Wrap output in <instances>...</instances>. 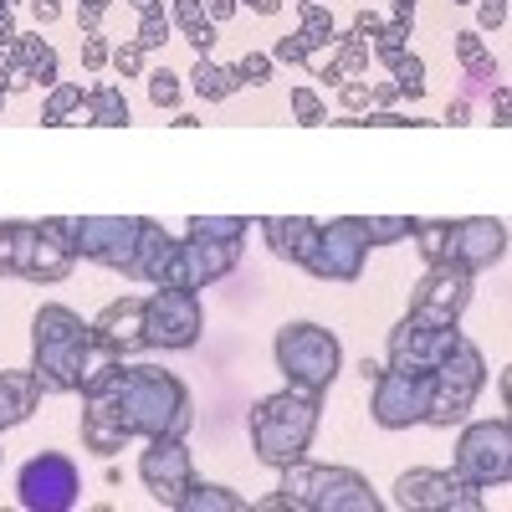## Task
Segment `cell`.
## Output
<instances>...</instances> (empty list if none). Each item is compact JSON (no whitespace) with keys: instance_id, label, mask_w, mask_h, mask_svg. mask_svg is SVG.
<instances>
[{"instance_id":"24","label":"cell","mask_w":512,"mask_h":512,"mask_svg":"<svg viewBox=\"0 0 512 512\" xmlns=\"http://www.w3.org/2000/svg\"><path fill=\"white\" fill-rule=\"evenodd\" d=\"M36 400H41L36 374H0V431H11V425L31 420Z\"/></svg>"},{"instance_id":"4","label":"cell","mask_w":512,"mask_h":512,"mask_svg":"<svg viewBox=\"0 0 512 512\" xmlns=\"http://www.w3.org/2000/svg\"><path fill=\"white\" fill-rule=\"evenodd\" d=\"M282 502L292 512H379V492L369 477L349 472V466H308V461H287L282 466Z\"/></svg>"},{"instance_id":"53","label":"cell","mask_w":512,"mask_h":512,"mask_svg":"<svg viewBox=\"0 0 512 512\" xmlns=\"http://www.w3.org/2000/svg\"><path fill=\"white\" fill-rule=\"evenodd\" d=\"M466 118H472V103H466V98H456V103L446 108V123H466Z\"/></svg>"},{"instance_id":"25","label":"cell","mask_w":512,"mask_h":512,"mask_svg":"<svg viewBox=\"0 0 512 512\" xmlns=\"http://www.w3.org/2000/svg\"><path fill=\"white\" fill-rule=\"evenodd\" d=\"M241 507H246V497H241V492H231V487H210V482H190L175 512H241Z\"/></svg>"},{"instance_id":"41","label":"cell","mask_w":512,"mask_h":512,"mask_svg":"<svg viewBox=\"0 0 512 512\" xmlns=\"http://www.w3.org/2000/svg\"><path fill=\"white\" fill-rule=\"evenodd\" d=\"M231 72H236V82H267V77H272V57H262V52H246V57H241Z\"/></svg>"},{"instance_id":"22","label":"cell","mask_w":512,"mask_h":512,"mask_svg":"<svg viewBox=\"0 0 512 512\" xmlns=\"http://www.w3.org/2000/svg\"><path fill=\"white\" fill-rule=\"evenodd\" d=\"M123 441H134V436L118 425V415L98 395H82V446L98 456H113V451H123Z\"/></svg>"},{"instance_id":"45","label":"cell","mask_w":512,"mask_h":512,"mask_svg":"<svg viewBox=\"0 0 512 512\" xmlns=\"http://www.w3.org/2000/svg\"><path fill=\"white\" fill-rule=\"evenodd\" d=\"M472 6H477V26L482 31H497L507 21V0H472Z\"/></svg>"},{"instance_id":"42","label":"cell","mask_w":512,"mask_h":512,"mask_svg":"<svg viewBox=\"0 0 512 512\" xmlns=\"http://www.w3.org/2000/svg\"><path fill=\"white\" fill-rule=\"evenodd\" d=\"M338 103H344V113H359L374 103V88L369 82H338Z\"/></svg>"},{"instance_id":"34","label":"cell","mask_w":512,"mask_h":512,"mask_svg":"<svg viewBox=\"0 0 512 512\" xmlns=\"http://www.w3.org/2000/svg\"><path fill=\"white\" fill-rule=\"evenodd\" d=\"M390 72H395V98H420L425 93V62L415 52H405L400 62H390Z\"/></svg>"},{"instance_id":"30","label":"cell","mask_w":512,"mask_h":512,"mask_svg":"<svg viewBox=\"0 0 512 512\" xmlns=\"http://www.w3.org/2000/svg\"><path fill=\"white\" fill-rule=\"evenodd\" d=\"M82 98H88V93H82L77 82H52V88H47V108H41V123L62 128L72 113H82Z\"/></svg>"},{"instance_id":"21","label":"cell","mask_w":512,"mask_h":512,"mask_svg":"<svg viewBox=\"0 0 512 512\" xmlns=\"http://www.w3.org/2000/svg\"><path fill=\"white\" fill-rule=\"evenodd\" d=\"M93 338H98V344H108L118 359L149 349L144 344V297H118V303H108L93 318Z\"/></svg>"},{"instance_id":"23","label":"cell","mask_w":512,"mask_h":512,"mask_svg":"<svg viewBox=\"0 0 512 512\" xmlns=\"http://www.w3.org/2000/svg\"><path fill=\"white\" fill-rule=\"evenodd\" d=\"M262 236H267V246L282 256V262L303 267V256H308V246L318 236V221H308V216H267L262 221Z\"/></svg>"},{"instance_id":"36","label":"cell","mask_w":512,"mask_h":512,"mask_svg":"<svg viewBox=\"0 0 512 512\" xmlns=\"http://www.w3.org/2000/svg\"><path fill=\"white\" fill-rule=\"evenodd\" d=\"M169 36H175V21H169L164 11H154V16H139V47L144 52H159V47H169Z\"/></svg>"},{"instance_id":"15","label":"cell","mask_w":512,"mask_h":512,"mask_svg":"<svg viewBox=\"0 0 512 512\" xmlns=\"http://www.w3.org/2000/svg\"><path fill=\"white\" fill-rule=\"evenodd\" d=\"M395 507H405V512H477L482 487L461 482L456 472H436V466H410L395 482Z\"/></svg>"},{"instance_id":"2","label":"cell","mask_w":512,"mask_h":512,"mask_svg":"<svg viewBox=\"0 0 512 512\" xmlns=\"http://www.w3.org/2000/svg\"><path fill=\"white\" fill-rule=\"evenodd\" d=\"M93 344V323H82L67 303H41L31 318V374L41 395H77L82 354Z\"/></svg>"},{"instance_id":"26","label":"cell","mask_w":512,"mask_h":512,"mask_svg":"<svg viewBox=\"0 0 512 512\" xmlns=\"http://www.w3.org/2000/svg\"><path fill=\"white\" fill-rule=\"evenodd\" d=\"M236 88H241L236 72H231V67H216L210 57H200V62H195V72H190V93H195V98H205V103H221V98H231Z\"/></svg>"},{"instance_id":"51","label":"cell","mask_w":512,"mask_h":512,"mask_svg":"<svg viewBox=\"0 0 512 512\" xmlns=\"http://www.w3.org/2000/svg\"><path fill=\"white\" fill-rule=\"evenodd\" d=\"M492 118H497V128H507V123H512V93H507V88H497V103H492Z\"/></svg>"},{"instance_id":"5","label":"cell","mask_w":512,"mask_h":512,"mask_svg":"<svg viewBox=\"0 0 512 512\" xmlns=\"http://www.w3.org/2000/svg\"><path fill=\"white\" fill-rule=\"evenodd\" d=\"M77 256L57 221H0V277L21 282H67Z\"/></svg>"},{"instance_id":"16","label":"cell","mask_w":512,"mask_h":512,"mask_svg":"<svg viewBox=\"0 0 512 512\" xmlns=\"http://www.w3.org/2000/svg\"><path fill=\"white\" fill-rule=\"evenodd\" d=\"M472 292H477V282H472V272H466V267H456V262L425 267V277L410 287V318L451 328V323H461L466 303H472Z\"/></svg>"},{"instance_id":"44","label":"cell","mask_w":512,"mask_h":512,"mask_svg":"<svg viewBox=\"0 0 512 512\" xmlns=\"http://www.w3.org/2000/svg\"><path fill=\"white\" fill-rule=\"evenodd\" d=\"M169 21L190 36L195 26H205V6H200V0H175V16H169Z\"/></svg>"},{"instance_id":"59","label":"cell","mask_w":512,"mask_h":512,"mask_svg":"<svg viewBox=\"0 0 512 512\" xmlns=\"http://www.w3.org/2000/svg\"><path fill=\"white\" fill-rule=\"evenodd\" d=\"M0 16H11V6H6V0H0Z\"/></svg>"},{"instance_id":"47","label":"cell","mask_w":512,"mask_h":512,"mask_svg":"<svg viewBox=\"0 0 512 512\" xmlns=\"http://www.w3.org/2000/svg\"><path fill=\"white\" fill-rule=\"evenodd\" d=\"M185 41H190V47H195L200 57H210V47H216V21H205V26H195V31H190Z\"/></svg>"},{"instance_id":"33","label":"cell","mask_w":512,"mask_h":512,"mask_svg":"<svg viewBox=\"0 0 512 512\" xmlns=\"http://www.w3.org/2000/svg\"><path fill=\"white\" fill-rule=\"evenodd\" d=\"M359 226H364L369 246H395V241H410V231H415L410 216H359Z\"/></svg>"},{"instance_id":"1","label":"cell","mask_w":512,"mask_h":512,"mask_svg":"<svg viewBox=\"0 0 512 512\" xmlns=\"http://www.w3.org/2000/svg\"><path fill=\"white\" fill-rule=\"evenodd\" d=\"M98 395L128 436H144V441H159V436H175L185 441L190 436V425H195V400L190 390L169 374V369H149V364H118L113 379H103Z\"/></svg>"},{"instance_id":"31","label":"cell","mask_w":512,"mask_h":512,"mask_svg":"<svg viewBox=\"0 0 512 512\" xmlns=\"http://www.w3.org/2000/svg\"><path fill=\"white\" fill-rule=\"evenodd\" d=\"M405 52H410V21H384V26L374 31V41H369V57H379L384 67L400 62Z\"/></svg>"},{"instance_id":"7","label":"cell","mask_w":512,"mask_h":512,"mask_svg":"<svg viewBox=\"0 0 512 512\" xmlns=\"http://www.w3.org/2000/svg\"><path fill=\"white\" fill-rule=\"evenodd\" d=\"M272 359H277V369H282V379L292 384V390H308V395H323L338 379V369H344V349H338V338L323 323L277 328Z\"/></svg>"},{"instance_id":"40","label":"cell","mask_w":512,"mask_h":512,"mask_svg":"<svg viewBox=\"0 0 512 512\" xmlns=\"http://www.w3.org/2000/svg\"><path fill=\"white\" fill-rule=\"evenodd\" d=\"M113 62V47H108V36L93 26V31H82V67L88 72H98V67H108Z\"/></svg>"},{"instance_id":"50","label":"cell","mask_w":512,"mask_h":512,"mask_svg":"<svg viewBox=\"0 0 512 512\" xmlns=\"http://www.w3.org/2000/svg\"><path fill=\"white\" fill-rule=\"evenodd\" d=\"M31 11H36V26H52L62 16V0H31Z\"/></svg>"},{"instance_id":"56","label":"cell","mask_w":512,"mask_h":512,"mask_svg":"<svg viewBox=\"0 0 512 512\" xmlns=\"http://www.w3.org/2000/svg\"><path fill=\"white\" fill-rule=\"evenodd\" d=\"M318 82H328V88H338V82H344V72H338V67L328 62V67H318Z\"/></svg>"},{"instance_id":"39","label":"cell","mask_w":512,"mask_h":512,"mask_svg":"<svg viewBox=\"0 0 512 512\" xmlns=\"http://www.w3.org/2000/svg\"><path fill=\"white\" fill-rule=\"evenodd\" d=\"M149 103H154V108H175V103H180V77L169 72V67H159V72L149 77Z\"/></svg>"},{"instance_id":"55","label":"cell","mask_w":512,"mask_h":512,"mask_svg":"<svg viewBox=\"0 0 512 512\" xmlns=\"http://www.w3.org/2000/svg\"><path fill=\"white\" fill-rule=\"evenodd\" d=\"M246 6H251L256 16H277V11H282V0H246Z\"/></svg>"},{"instance_id":"61","label":"cell","mask_w":512,"mask_h":512,"mask_svg":"<svg viewBox=\"0 0 512 512\" xmlns=\"http://www.w3.org/2000/svg\"><path fill=\"white\" fill-rule=\"evenodd\" d=\"M6 6H11V0H6Z\"/></svg>"},{"instance_id":"38","label":"cell","mask_w":512,"mask_h":512,"mask_svg":"<svg viewBox=\"0 0 512 512\" xmlns=\"http://www.w3.org/2000/svg\"><path fill=\"white\" fill-rule=\"evenodd\" d=\"M308 57H313V41H308L303 31L282 36L277 47H272V62H282V67H297V62H308Z\"/></svg>"},{"instance_id":"17","label":"cell","mask_w":512,"mask_h":512,"mask_svg":"<svg viewBox=\"0 0 512 512\" xmlns=\"http://www.w3.org/2000/svg\"><path fill=\"white\" fill-rule=\"evenodd\" d=\"M139 482L149 487V497H154L159 507L175 512V507H180V497H185V487L195 482V466H190L185 441H175V436L149 441V446H144V456H139Z\"/></svg>"},{"instance_id":"28","label":"cell","mask_w":512,"mask_h":512,"mask_svg":"<svg viewBox=\"0 0 512 512\" xmlns=\"http://www.w3.org/2000/svg\"><path fill=\"white\" fill-rule=\"evenodd\" d=\"M82 108H88V123H98V128H123L128 123V98L118 93V88H88V98H82Z\"/></svg>"},{"instance_id":"58","label":"cell","mask_w":512,"mask_h":512,"mask_svg":"<svg viewBox=\"0 0 512 512\" xmlns=\"http://www.w3.org/2000/svg\"><path fill=\"white\" fill-rule=\"evenodd\" d=\"M0 113H6V88H0Z\"/></svg>"},{"instance_id":"27","label":"cell","mask_w":512,"mask_h":512,"mask_svg":"<svg viewBox=\"0 0 512 512\" xmlns=\"http://www.w3.org/2000/svg\"><path fill=\"white\" fill-rule=\"evenodd\" d=\"M451 41H456V62L466 67V77H472V82H492V77H497V62H492V52H487L482 31H456Z\"/></svg>"},{"instance_id":"32","label":"cell","mask_w":512,"mask_h":512,"mask_svg":"<svg viewBox=\"0 0 512 512\" xmlns=\"http://www.w3.org/2000/svg\"><path fill=\"white\" fill-rule=\"evenodd\" d=\"M297 16H303V26H297V31H303V36L313 41V52H318V47H328V41L338 36L333 11L323 6V0H297Z\"/></svg>"},{"instance_id":"60","label":"cell","mask_w":512,"mask_h":512,"mask_svg":"<svg viewBox=\"0 0 512 512\" xmlns=\"http://www.w3.org/2000/svg\"><path fill=\"white\" fill-rule=\"evenodd\" d=\"M451 6H472V0H451Z\"/></svg>"},{"instance_id":"13","label":"cell","mask_w":512,"mask_h":512,"mask_svg":"<svg viewBox=\"0 0 512 512\" xmlns=\"http://www.w3.org/2000/svg\"><path fill=\"white\" fill-rule=\"evenodd\" d=\"M369 262V236L359 226V216H338V221H318V236L303 256V267L318 277V282H359Z\"/></svg>"},{"instance_id":"19","label":"cell","mask_w":512,"mask_h":512,"mask_svg":"<svg viewBox=\"0 0 512 512\" xmlns=\"http://www.w3.org/2000/svg\"><path fill=\"white\" fill-rule=\"evenodd\" d=\"M507 256V226L497 216H466V221H451V262L466 267V272H487Z\"/></svg>"},{"instance_id":"29","label":"cell","mask_w":512,"mask_h":512,"mask_svg":"<svg viewBox=\"0 0 512 512\" xmlns=\"http://www.w3.org/2000/svg\"><path fill=\"white\" fill-rule=\"evenodd\" d=\"M410 241H415V251L425 256V267L451 262V221H415Z\"/></svg>"},{"instance_id":"6","label":"cell","mask_w":512,"mask_h":512,"mask_svg":"<svg viewBox=\"0 0 512 512\" xmlns=\"http://www.w3.org/2000/svg\"><path fill=\"white\" fill-rule=\"evenodd\" d=\"M246 221L241 216H190L180 236V287L200 292L210 282H221L241 262Z\"/></svg>"},{"instance_id":"11","label":"cell","mask_w":512,"mask_h":512,"mask_svg":"<svg viewBox=\"0 0 512 512\" xmlns=\"http://www.w3.org/2000/svg\"><path fill=\"white\" fill-rule=\"evenodd\" d=\"M451 472L472 487H502L512 477V431L507 420H472L456 441V461Z\"/></svg>"},{"instance_id":"3","label":"cell","mask_w":512,"mask_h":512,"mask_svg":"<svg viewBox=\"0 0 512 512\" xmlns=\"http://www.w3.org/2000/svg\"><path fill=\"white\" fill-rule=\"evenodd\" d=\"M318 400L323 395H308V390H277L267 400H256L251 410V451L256 461L267 466H282L287 461H303L308 446H313V431H318Z\"/></svg>"},{"instance_id":"18","label":"cell","mask_w":512,"mask_h":512,"mask_svg":"<svg viewBox=\"0 0 512 512\" xmlns=\"http://www.w3.org/2000/svg\"><path fill=\"white\" fill-rule=\"evenodd\" d=\"M461 344V328H436V323H420L405 313V323L390 328V338H384V354H390L395 369H436L451 349Z\"/></svg>"},{"instance_id":"20","label":"cell","mask_w":512,"mask_h":512,"mask_svg":"<svg viewBox=\"0 0 512 512\" xmlns=\"http://www.w3.org/2000/svg\"><path fill=\"white\" fill-rule=\"evenodd\" d=\"M128 277L154 287H180V236H169L159 221H139V251Z\"/></svg>"},{"instance_id":"12","label":"cell","mask_w":512,"mask_h":512,"mask_svg":"<svg viewBox=\"0 0 512 512\" xmlns=\"http://www.w3.org/2000/svg\"><path fill=\"white\" fill-rule=\"evenodd\" d=\"M205 328V313H200V292L190 287H154L144 297V344L149 349H195V338Z\"/></svg>"},{"instance_id":"37","label":"cell","mask_w":512,"mask_h":512,"mask_svg":"<svg viewBox=\"0 0 512 512\" xmlns=\"http://www.w3.org/2000/svg\"><path fill=\"white\" fill-rule=\"evenodd\" d=\"M292 118L308 123V128H318V123H328V108H323V98H318L313 88H292Z\"/></svg>"},{"instance_id":"10","label":"cell","mask_w":512,"mask_h":512,"mask_svg":"<svg viewBox=\"0 0 512 512\" xmlns=\"http://www.w3.org/2000/svg\"><path fill=\"white\" fill-rule=\"evenodd\" d=\"M374 425H384V431H410V425H425V415H431V390H436V379L431 369H395V364H384L374 379Z\"/></svg>"},{"instance_id":"9","label":"cell","mask_w":512,"mask_h":512,"mask_svg":"<svg viewBox=\"0 0 512 512\" xmlns=\"http://www.w3.org/2000/svg\"><path fill=\"white\" fill-rule=\"evenodd\" d=\"M431 379H436V390H431V415H425V425H461L466 410L477 405L482 384H487V359L472 338L461 333V344L431 369Z\"/></svg>"},{"instance_id":"54","label":"cell","mask_w":512,"mask_h":512,"mask_svg":"<svg viewBox=\"0 0 512 512\" xmlns=\"http://www.w3.org/2000/svg\"><path fill=\"white\" fill-rule=\"evenodd\" d=\"M16 47V26H11V16H0V52H11Z\"/></svg>"},{"instance_id":"57","label":"cell","mask_w":512,"mask_h":512,"mask_svg":"<svg viewBox=\"0 0 512 512\" xmlns=\"http://www.w3.org/2000/svg\"><path fill=\"white\" fill-rule=\"evenodd\" d=\"M128 6H134L139 16H154V11H164V0H128Z\"/></svg>"},{"instance_id":"14","label":"cell","mask_w":512,"mask_h":512,"mask_svg":"<svg viewBox=\"0 0 512 512\" xmlns=\"http://www.w3.org/2000/svg\"><path fill=\"white\" fill-rule=\"evenodd\" d=\"M82 497V477L62 451H41L16 472V502L26 512H67Z\"/></svg>"},{"instance_id":"49","label":"cell","mask_w":512,"mask_h":512,"mask_svg":"<svg viewBox=\"0 0 512 512\" xmlns=\"http://www.w3.org/2000/svg\"><path fill=\"white\" fill-rule=\"evenodd\" d=\"M379 26H384V21H379V16H374V11H359V16H354V26H349V31H354V36H359V41H374V31H379Z\"/></svg>"},{"instance_id":"8","label":"cell","mask_w":512,"mask_h":512,"mask_svg":"<svg viewBox=\"0 0 512 512\" xmlns=\"http://www.w3.org/2000/svg\"><path fill=\"white\" fill-rule=\"evenodd\" d=\"M57 231L67 236L72 256H88L98 267L113 272H134V251H139V221L144 216H52Z\"/></svg>"},{"instance_id":"52","label":"cell","mask_w":512,"mask_h":512,"mask_svg":"<svg viewBox=\"0 0 512 512\" xmlns=\"http://www.w3.org/2000/svg\"><path fill=\"white\" fill-rule=\"evenodd\" d=\"M395 103V82H379V88H374V103L369 108H390Z\"/></svg>"},{"instance_id":"46","label":"cell","mask_w":512,"mask_h":512,"mask_svg":"<svg viewBox=\"0 0 512 512\" xmlns=\"http://www.w3.org/2000/svg\"><path fill=\"white\" fill-rule=\"evenodd\" d=\"M108 6H113V0H77V21H82V31H93V26L103 21Z\"/></svg>"},{"instance_id":"35","label":"cell","mask_w":512,"mask_h":512,"mask_svg":"<svg viewBox=\"0 0 512 512\" xmlns=\"http://www.w3.org/2000/svg\"><path fill=\"white\" fill-rule=\"evenodd\" d=\"M338 41V57H333V67L344 72V77H359L364 67H369V41H359L354 31H344V36H333Z\"/></svg>"},{"instance_id":"48","label":"cell","mask_w":512,"mask_h":512,"mask_svg":"<svg viewBox=\"0 0 512 512\" xmlns=\"http://www.w3.org/2000/svg\"><path fill=\"white\" fill-rule=\"evenodd\" d=\"M200 6H205V21H231L236 16V6H241V0H200Z\"/></svg>"},{"instance_id":"43","label":"cell","mask_w":512,"mask_h":512,"mask_svg":"<svg viewBox=\"0 0 512 512\" xmlns=\"http://www.w3.org/2000/svg\"><path fill=\"white\" fill-rule=\"evenodd\" d=\"M113 67H118L123 77H139V72H144V47H139V41H123V47L113 52Z\"/></svg>"}]
</instances>
